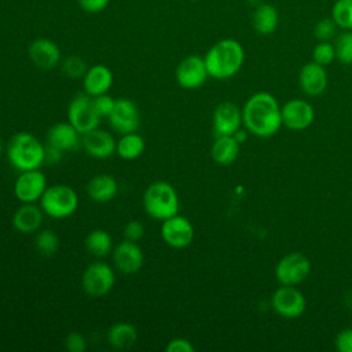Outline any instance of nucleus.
<instances>
[{"instance_id": "1", "label": "nucleus", "mask_w": 352, "mask_h": 352, "mask_svg": "<svg viewBox=\"0 0 352 352\" xmlns=\"http://www.w3.org/2000/svg\"><path fill=\"white\" fill-rule=\"evenodd\" d=\"M242 122L254 136H274L282 126L280 107L275 96L268 92L253 94L242 109Z\"/></svg>"}, {"instance_id": "2", "label": "nucleus", "mask_w": 352, "mask_h": 352, "mask_svg": "<svg viewBox=\"0 0 352 352\" xmlns=\"http://www.w3.org/2000/svg\"><path fill=\"white\" fill-rule=\"evenodd\" d=\"M245 59V51L239 41L223 38L214 43L204 56L208 74L216 80H227L235 76Z\"/></svg>"}, {"instance_id": "3", "label": "nucleus", "mask_w": 352, "mask_h": 352, "mask_svg": "<svg viewBox=\"0 0 352 352\" xmlns=\"http://www.w3.org/2000/svg\"><path fill=\"white\" fill-rule=\"evenodd\" d=\"M8 162L18 172L40 169L45 162V146L30 132H16L6 143Z\"/></svg>"}, {"instance_id": "4", "label": "nucleus", "mask_w": 352, "mask_h": 352, "mask_svg": "<svg viewBox=\"0 0 352 352\" xmlns=\"http://www.w3.org/2000/svg\"><path fill=\"white\" fill-rule=\"evenodd\" d=\"M142 202L146 214L158 221H164L177 214L180 208L179 195L175 187L164 180L148 184L143 192Z\"/></svg>"}, {"instance_id": "5", "label": "nucleus", "mask_w": 352, "mask_h": 352, "mask_svg": "<svg viewBox=\"0 0 352 352\" xmlns=\"http://www.w3.org/2000/svg\"><path fill=\"white\" fill-rule=\"evenodd\" d=\"M44 214L55 220H63L74 214L78 208V195L67 184L48 186L38 201Z\"/></svg>"}, {"instance_id": "6", "label": "nucleus", "mask_w": 352, "mask_h": 352, "mask_svg": "<svg viewBox=\"0 0 352 352\" xmlns=\"http://www.w3.org/2000/svg\"><path fill=\"white\" fill-rule=\"evenodd\" d=\"M116 285V272L114 268L98 260L89 264L81 275V287L89 297L99 298L109 294Z\"/></svg>"}, {"instance_id": "7", "label": "nucleus", "mask_w": 352, "mask_h": 352, "mask_svg": "<svg viewBox=\"0 0 352 352\" xmlns=\"http://www.w3.org/2000/svg\"><path fill=\"white\" fill-rule=\"evenodd\" d=\"M67 121L81 133H87L99 126L102 117L95 109L94 99L88 94H77L72 98L66 111Z\"/></svg>"}, {"instance_id": "8", "label": "nucleus", "mask_w": 352, "mask_h": 352, "mask_svg": "<svg viewBox=\"0 0 352 352\" xmlns=\"http://www.w3.org/2000/svg\"><path fill=\"white\" fill-rule=\"evenodd\" d=\"M311 272V263L308 257L300 252H292L283 256L276 267L275 276L280 285L296 286L305 280Z\"/></svg>"}, {"instance_id": "9", "label": "nucleus", "mask_w": 352, "mask_h": 352, "mask_svg": "<svg viewBox=\"0 0 352 352\" xmlns=\"http://www.w3.org/2000/svg\"><path fill=\"white\" fill-rule=\"evenodd\" d=\"M47 187V177L40 169L23 170L15 180L14 195L21 204H37Z\"/></svg>"}, {"instance_id": "10", "label": "nucleus", "mask_w": 352, "mask_h": 352, "mask_svg": "<svg viewBox=\"0 0 352 352\" xmlns=\"http://www.w3.org/2000/svg\"><path fill=\"white\" fill-rule=\"evenodd\" d=\"M195 231L192 223L182 214H175L161 221V238L173 249H184L191 245Z\"/></svg>"}, {"instance_id": "11", "label": "nucleus", "mask_w": 352, "mask_h": 352, "mask_svg": "<svg viewBox=\"0 0 352 352\" xmlns=\"http://www.w3.org/2000/svg\"><path fill=\"white\" fill-rule=\"evenodd\" d=\"M271 305L278 315L286 319H294L304 314L307 301L298 289L294 286L282 285L272 293Z\"/></svg>"}, {"instance_id": "12", "label": "nucleus", "mask_w": 352, "mask_h": 352, "mask_svg": "<svg viewBox=\"0 0 352 352\" xmlns=\"http://www.w3.org/2000/svg\"><path fill=\"white\" fill-rule=\"evenodd\" d=\"M205 60L199 55H188L179 62L175 70V78L179 87L184 89H197L208 80Z\"/></svg>"}, {"instance_id": "13", "label": "nucleus", "mask_w": 352, "mask_h": 352, "mask_svg": "<svg viewBox=\"0 0 352 352\" xmlns=\"http://www.w3.org/2000/svg\"><path fill=\"white\" fill-rule=\"evenodd\" d=\"M111 129L120 135L138 132L140 126V113L136 103L128 98L116 99V106L109 116Z\"/></svg>"}, {"instance_id": "14", "label": "nucleus", "mask_w": 352, "mask_h": 352, "mask_svg": "<svg viewBox=\"0 0 352 352\" xmlns=\"http://www.w3.org/2000/svg\"><path fill=\"white\" fill-rule=\"evenodd\" d=\"M111 257L114 267L125 275L136 274L144 263V253L138 242L128 241L125 238L114 246Z\"/></svg>"}, {"instance_id": "15", "label": "nucleus", "mask_w": 352, "mask_h": 352, "mask_svg": "<svg viewBox=\"0 0 352 352\" xmlns=\"http://www.w3.org/2000/svg\"><path fill=\"white\" fill-rule=\"evenodd\" d=\"M81 146L95 160H107L116 154L117 140L111 132L99 126L81 135Z\"/></svg>"}, {"instance_id": "16", "label": "nucleus", "mask_w": 352, "mask_h": 352, "mask_svg": "<svg viewBox=\"0 0 352 352\" xmlns=\"http://www.w3.org/2000/svg\"><path fill=\"white\" fill-rule=\"evenodd\" d=\"M282 125L292 131H302L308 128L315 118L311 103L302 99H292L280 107Z\"/></svg>"}, {"instance_id": "17", "label": "nucleus", "mask_w": 352, "mask_h": 352, "mask_svg": "<svg viewBox=\"0 0 352 352\" xmlns=\"http://www.w3.org/2000/svg\"><path fill=\"white\" fill-rule=\"evenodd\" d=\"M28 56L32 63L41 70H50L59 65L62 54L59 45L45 37L36 38L28 48Z\"/></svg>"}, {"instance_id": "18", "label": "nucleus", "mask_w": 352, "mask_h": 352, "mask_svg": "<svg viewBox=\"0 0 352 352\" xmlns=\"http://www.w3.org/2000/svg\"><path fill=\"white\" fill-rule=\"evenodd\" d=\"M242 125V111L232 102H221L213 111V131L216 136L234 135Z\"/></svg>"}, {"instance_id": "19", "label": "nucleus", "mask_w": 352, "mask_h": 352, "mask_svg": "<svg viewBox=\"0 0 352 352\" xmlns=\"http://www.w3.org/2000/svg\"><path fill=\"white\" fill-rule=\"evenodd\" d=\"M45 142L48 146L56 147L65 153L76 150L81 144V133L69 121H60L47 131Z\"/></svg>"}, {"instance_id": "20", "label": "nucleus", "mask_w": 352, "mask_h": 352, "mask_svg": "<svg viewBox=\"0 0 352 352\" xmlns=\"http://www.w3.org/2000/svg\"><path fill=\"white\" fill-rule=\"evenodd\" d=\"M44 219V212L37 204H21L12 214V227L19 234H34L40 230Z\"/></svg>"}, {"instance_id": "21", "label": "nucleus", "mask_w": 352, "mask_h": 352, "mask_svg": "<svg viewBox=\"0 0 352 352\" xmlns=\"http://www.w3.org/2000/svg\"><path fill=\"white\" fill-rule=\"evenodd\" d=\"M298 82L304 94L309 96L320 95L327 87V73L324 66L314 60L305 63L300 70Z\"/></svg>"}, {"instance_id": "22", "label": "nucleus", "mask_w": 352, "mask_h": 352, "mask_svg": "<svg viewBox=\"0 0 352 352\" xmlns=\"http://www.w3.org/2000/svg\"><path fill=\"white\" fill-rule=\"evenodd\" d=\"M114 82L113 72L104 65H94L87 69L82 77L84 92L89 96L107 94Z\"/></svg>"}, {"instance_id": "23", "label": "nucleus", "mask_w": 352, "mask_h": 352, "mask_svg": "<svg viewBox=\"0 0 352 352\" xmlns=\"http://www.w3.org/2000/svg\"><path fill=\"white\" fill-rule=\"evenodd\" d=\"M118 192V183L114 176L109 173H99L89 179L87 184V195L96 204H107L116 198Z\"/></svg>"}, {"instance_id": "24", "label": "nucleus", "mask_w": 352, "mask_h": 352, "mask_svg": "<svg viewBox=\"0 0 352 352\" xmlns=\"http://www.w3.org/2000/svg\"><path fill=\"white\" fill-rule=\"evenodd\" d=\"M241 143L234 138V135L216 136L212 147L210 157L219 165H230L239 155Z\"/></svg>"}, {"instance_id": "25", "label": "nucleus", "mask_w": 352, "mask_h": 352, "mask_svg": "<svg viewBox=\"0 0 352 352\" xmlns=\"http://www.w3.org/2000/svg\"><path fill=\"white\" fill-rule=\"evenodd\" d=\"M138 330L126 322L114 323L107 331V341L116 349H128L138 342Z\"/></svg>"}, {"instance_id": "26", "label": "nucleus", "mask_w": 352, "mask_h": 352, "mask_svg": "<svg viewBox=\"0 0 352 352\" xmlns=\"http://www.w3.org/2000/svg\"><path fill=\"white\" fill-rule=\"evenodd\" d=\"M279 23V15L274 6L271 4H260L253 12L252 25L253 29L263 36H268L274 33Z\"/></svg>"}, {"instance_id": "27", "label": "nucleus", "mask_w": 352, "mask_h": 352, "mask_svg": "<svg viewBox=\"0 0 352 352\" xmlns=\"http://www.w3.org/2000/svg\"><path fill=\"white\" fill-rule=\"evenodd\" d=\"M144 148L146 142L143 136H140L138 132H131L120 136V139L117 140L116 154L125 161H133L144 153Z\"/></svg>"}, {"instance_id": "28", "label": "nucleus", "mask_w": 352, "mask_h": 352, "mask_svg": "<svg viewBox=\"0 0 352 352\" xmlns=\"http://www.w3.org/2000/svg\"><path fill=\"white\" fill-rule=\"evenodd\" d=\"M85 249L89 254H92L96 258H103L106 256H109L113 249V238L111 235L102 228H96L88 232V235L85 236Z\"/></svg>"}, {"instance_id": "29", "label": "nucleus", "mask_w": 352, "mask_h": 352, "mask_svg": "<svg viewBox=\"0 0 352 352\" xmlns=\"http://www.w3.org/2000/svg\"><path fill=\"white\" fill-rule=\"evenodd\" d=\"M60 246V239L54 230H38L34 236V249L44 257H52Z\"/></svg>"}, {"instance_id": "30", "label": "nucleus", "mask_w": 352, "mask_h": 352, "mask_svg": "<svg viewBox=\"0 0 352 352\" xmlns=\"http://www.w3.org/2000/svg\"><path fill=\"white\" fill-rule=\"evenodd\" d=\"M336 59L342 65H352V30H342L334 37Z\"/></svg>"}, {"instance_id": "31", "label": "nucleus", "mask_w": 352, "mask_h": 352, "mask_svg": "<svg viewBox=\"0 0 352 352\" xmlns=\"http://www.w3.org/2000/svg\"><path fill=\"white\" fill-rule=\"evenodd\" d=\"M331 18L342 30H352V0H337L331 8Z\"/></svg>"}, {"instance_id": "32", "label": "nucleus", "mask_w": 352, "mask_h": 352, "mask_svg": "<svg viewBox=\"0 0 352 352\" xmlns=\"http://www.w3.org/2000/svg\"><path fill=\"white\" fill-rule=\"evenodd\" d=\"M87 69L85 60L78 55H70L62 62V72L69 78H82Z\"/></svg>"}, {"instance_id": "33", "label": "nucleus", "mask_w": 352, "mask_h": 352, "mask_svg": "<svg viewBox=\"0 0 352 352\" xmlns=\"http://www.w3.org/2000/svg\"><path fill=\"white\" fill-rule=\"evenodd\" d=\"M312 59H314V62H316L322 66L330 65L336 59V51H334L333 43L319 41L312 51Z\"/></svg>"}, {"instance_id": "34", "label": "nucleus", "mask_w": 352, "mask_h": 352, "mask_svg": "<svg viewBox=\"0 0 352 352\" xmlns=\"http://www.w3.org/2000/svg\"><path fill=\"white\" fill-rule=\"evenodd\" d=\"M337 28L338 26L333 18H324L315 25L314 34L319 41H330L333 37L337 36Z\"/></svg>"}, {"instance_id": "35", "label": "nucleus", "mask_w": 352, "mask_h": 352, "mask_svg": "<svg viewBox=\"0 0 352 352\" xmlns=\"http://www.w3.org/2000/svg\"><path fill=\"white\" fill-rule=\"evenodd\" d=\"M92 99H94V104H95V109L99 113V116L102 118H109V116L114 110L116 99L113 96H110L109 92L98 95V96H92Z\"/></svg>"}, {"instance_id": "36", "label": "nucleus", "mask_w": 352, "mask_h": 352, "mask_svg": "<svg viewBox=\"0 0 352 352\" xmlns=\"http://www.w3.org/2000/svg\"><path fill=\"white\" fill-rule=\"evenodd\" d=\"M122 235L128 241H133V242L140 241L143 238V235H144V226H143V223L139 221V220H129L124 226Z\"/></svg>"}, {"instance_id": "37", "label": "nucleus", "mask_w": 352, "mask_h": 352, "mask_svg": "<svg viewBox=\"0 0 352 352\" xmlns=\"http://www.w3.org/2000/svg\"><path fill=\"white\" fill-rule=\"evenodd\" d=\"M87 338L77 331H72L65 338V348L69 352H84L87 349Z\"/></svg>"}, {"instance_id": "38", "label": "nucleus", "mask_w": 352, "mask_h": 352, "mask_svg": "<svg viewBox=\"0 0 352 352\" xmlns=\"http://www.w3.org/2000/svg\"><path fill=\"white\" fill-rule=\"evenodd\" d=\"M336 349L340 352H352V329L341 330L334 340Z\"/></svg>"}, {"instance_id": "39", "label": "nucleus", "mask_w": 352, "mask_h": 352, "mask_svg": "<svg viewBox=\"0 0 352 352\" xmlns=\"http://www.w3.org/2000/svg\"><path fill=\"white\" fill-rule=\"evenodd\" d=\"M165 351L166 352H194L195 348L191 344V341H188L187 338L176 337V338H172L168 341Z\"/></svg>"}, {"instance_id": "40", "label": "nucleus", "mask_w": 352, "mask_h": 352, "mask_svg": "<svg viewBox=\"0 0 352 352\" xmlns=\"http://www.w3.org/2000/svg\"><path fill=\"white\" fill-rule=\"evenodd\" d=\"M80 7L87 12H100L103 11L110 0H77Z\"/></svg>"}, {"instance_id": "41", "label": "nucleus", "mask_w": 352, "mask_h": 352, "mask_svg": "<svg viewBox=\"0 0 352 352\" xmlns=\"http://www.w3.org/2000/svg\"><path fill=\"white\" fill-rule=\"evenodd\" d=\"M62 154H63L62 150L48 146V144L45 146V162L47 164H51V165L58 164L62 160Z\"/></svg>"}, {"instance_id": "42", "label": "nucleus", "mask_w": 352, "mask_h": 352, "mask_svg": "<svg viewBox=\"0 0 352 352\" xmlns=\"http://www.w3.org/2000/svg\"><path fill=\"white\" fill-rule=\"evenodd\" d=\"M4 153H6V143H4V140L0 138V157H3Z\"/></svg>"}, {"instance_id": "43", "label": "nucleus", "mask_w": 352, "mask_h": 352, "mask_svg": "<svg viewBox=\"0 0 352 352\" xmlns=\"http://www.w3.org/2000/svg\"><path fill=\"white\" fill-rule=\"evenodd\" d=\"M191 1H199V0H191Z\"/></svg>"}]
</instances>
